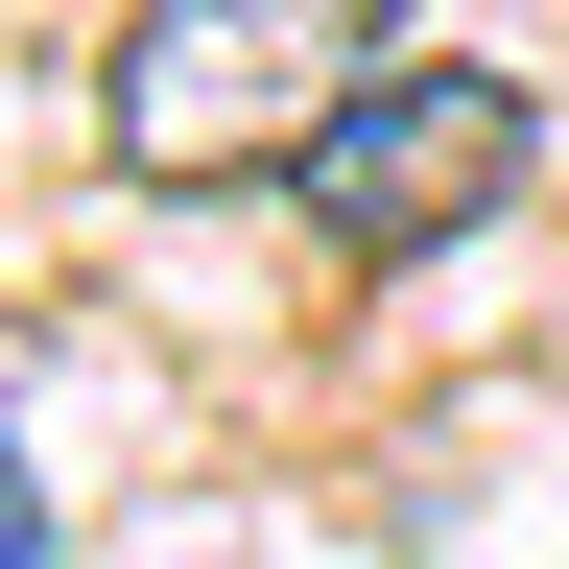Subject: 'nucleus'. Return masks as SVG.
<instances>
[{"instance_id": "1", "label": "nucleus", "mask_w": 569, "mask_h": 569, "mask_svg": "<svg viewBox=\"0 0 569 569\" xmlns=\"http://www.w3.org/2000/svg\"><path fill=\"white\" fill-rule=\"evenodd\" d=\"M356 0H142L119 71H96V142L142 190H261V167H309V119L356 96Z\"/></svg>"}, {"instance_id": "3", "label": "nucleus", "mask_w": 569, "mask_h": 569, "mask_svg": "<svg viewBox=\"0 0 569 569\" xmlns=\"http://www.w3.org/2000/svg\"><path fill=\"white\" fill-rule=\"evenodd\" d=\"M0 569H48V475H24V427H0Z\"/></svg>"}, {"instance_id": "2", "label": "nucleus", "mask_w": 569, "mask_h": 569, "mask_svg": "<svg viewBox=\"0 0 569 569\" xmlns=\"http://www.w3.org/2000/svg\"><path fill=\"white\" fill-rule=\"evenodd\" d=\"M522 167H546V96H522L498 48H380V71L309 119V167H284V190H309L332 261H451Z\"/></svg>"}]
</instances>
